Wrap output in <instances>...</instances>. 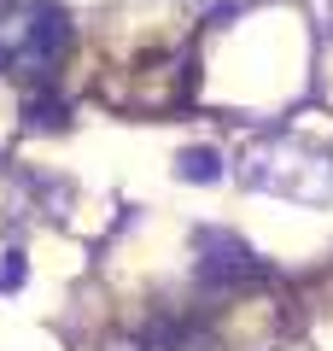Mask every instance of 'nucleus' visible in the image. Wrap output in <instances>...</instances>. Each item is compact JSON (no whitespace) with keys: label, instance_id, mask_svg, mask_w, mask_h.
<instances>
[{"label":"nucleus","instance_id":"nucleus-1","mask_svg":"<svg viewBox=\"0 0 333 351\" xmlns=\"http://www.w3.org/2000/svg\"><path fill=\"white\" fill-rule=\"evenodd\" d=\"M71 47V12L59 0H12L0 12V76L47 82Z\"/></svg>","mask_w":333,"mask_h":351},{"label":"nucleus","instance_id":"nucleus-2","mask_svg":"<svg viewBox=\"0 0 333 351\" xmlns=\"http://www.w3.org/2000/svg\"><path fill=\"white\" fill-rule=\"evenodd\" d=\"M240 182L251 193H281V199L321 205V199H333V152L310 147V141H293V135H275V141L251 147Z\"/></svg>","mask_w":333,"mask_h":351},{"label":"nucleus","instance_id":"nucleus-3","mask_svg":"<svg viewBox=\"0 0 333 351\" xmlns=\"http://www.w3.org/2000/svg\"><path fill=\"white\" fill-rule=\"evenodd\" d=\"M269 276V263L251 258L234 234H222V228H199V281L205 287H251V281Z\"/></svg>","mask_w":333,"mask_h":351},{"label":"nucleus","instance_id":"nucleus-4","mask_svg":"<svg viewBox=\"0 0 333 351\" xmlns=\"http://www.w3.org/2000/svg\"><path fill=\"white\" fill-rule=\"evenodd\" d=\"M175 176L193 182V188H210V182L228 176V164H222V152H210V147H187L182 158H175Z\"/></svg>","mask_w":333,"mask_h":351},{"label":"nucleus","instance_id":"nucleus-5","mask_svg":"<svg viewBox=\"0 0 333 351\" xmlns=\"http://www.w3.org/2000/svg\"><path fill=\"white\" fill-rule=\"evenodd\" d=\"M64 117H71V112H64V100H29L24 106V123L29 129H64Z\"/></svg>","mask_w":333,"mask_h":351},{"label":"nucleus","instance_id":"nucleus-6","mask_svg":"<svg viewBox=\"0 0 333 351\" xmlns=\"http://www.w3.org/2000/svg\"><path fill=\"white\" fill-rule=\"evenodd\" d=\"M18 281H24V252H6V263H0V293H12Z\"/></svg>","mask_w":333,"mask_h":351}]
</instances>
